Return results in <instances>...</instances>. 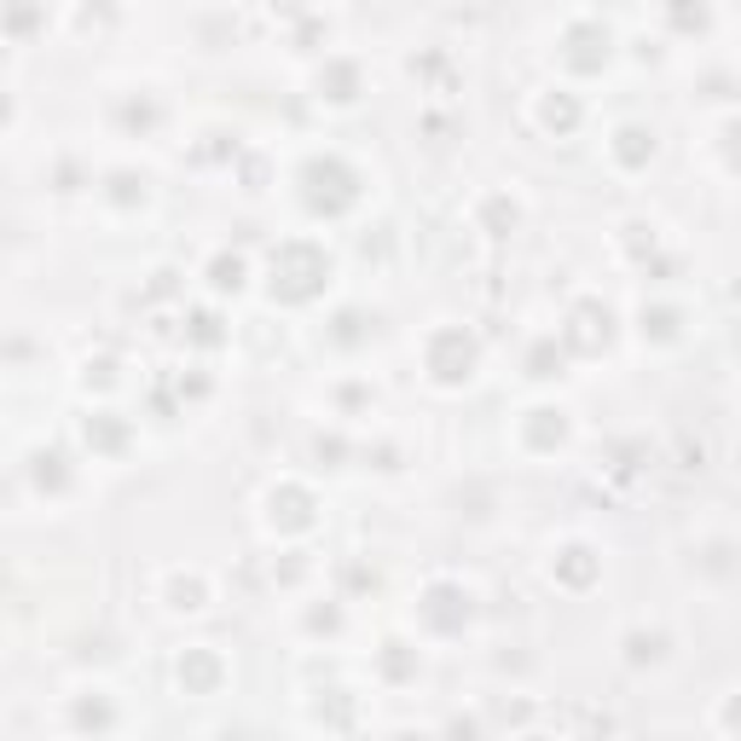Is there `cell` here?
<instances>
[{"mask_svg": "<svg viewBox=\"0 0 741 741\" xmlns=\"http://www.w3.org/2000/svg\"><path fill=\"white\" fill-rule=\"evenodd\" d=\"M614 140H620L614 151L625 156V163H643V156H655V128H620Z\"/></svg>", "mask_w": 741, "mask_h": 741, "instance_id": "6da1fadb", "label": "cell"}]
</instances>
